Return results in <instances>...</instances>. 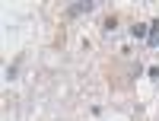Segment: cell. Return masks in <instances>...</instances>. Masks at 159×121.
Masks as SVG:
<instances>
[{"label":"cell","instance_id":"cell-1","mask_svg":"<svg viewBox=\"0 0 159 121\" xmlns=\"http://www.w3.org/2000/svg\"><path fill=\"white\" fill-rule=\"evenodd\" d=\"M92 7H96V3H89V0H86V3H76V7H70V10H67V16H80V13H89Z\"/></svg>","mask_w":159,"mask_h":121},{"label":"cell","instance_id":"cell-2","mask_svg":"<svg viewBox=\"0 0 159 121\" xmlns=\"http://www.w3.org/2000/svg\"><path fill=\"white\" fill-rule=\"evenodd\" d=\"M130 35H137V38H143V35H147V26H140V22H134V26H130Z\"/></svg>","mask_w":159,"mask_h":121},{"label":"cell","instance_id":"cell-3","mask_svg":"<svg viewBox=\"0 0 159 121\" xmlns=\"http://www.w3.org/2000/svg\"><path fill=\"white\" fill-rule=\"evenodd\" d=\"M118 29V16H108V19H105V32H115Z\"/></svg>","mask_w":159,"mask_h":121},{"label":"cell","instance_id":"cell-4","mask_svg":"<svg viewBox=\"0 0 159 121\" xmlns=\"http://www.w3.org/2000/svg\"><path fill=\"white\" fill-rule=\"evenodd\" d=\"M150 35H159V19H153V29H150Z\"/></svg>","mask_w":159,"mask_h":121}]
</instances>
